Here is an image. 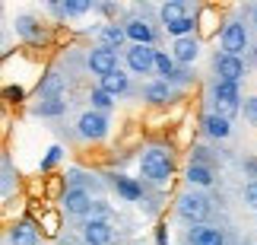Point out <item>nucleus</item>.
Instances as JSON below:
<instances>
[{
  "mask_svg": "<svg viewBox=\"0 0 257 245\" xmlns=\"http://www.w3.org/2000/svg\"><path fill=\"white\" fill-rule=\"evenodd\" d=\"M175 175V153L165 150L159 143L143 146L140 153V179L143 185H153V188H165Z\"/></svg>",
  "mask_w": 257,
  "mask_h": 245,
  "instance_id": "f257e3e1",
  "label": "nucleus"
},
{
  "mask_svg": "<svg viewBox=\"0 0 257 245\" xmlns=\"http://www.w3.org/2000/svg\"><path fill=\"white\" fill-rule=\"evenodd\" d=\"M213 213V201L206 198L203 191H194V188H184L181 194L175 198V217L191 223V226H203Z\"/></svg>",
  "mask_w": 257,
  "mask_h": 245,
  "instance_id": "f03ea898",
  "label": "nucleus"
},
{
  "mask_svg": "<svg viewBox=\"0 0 257 245\" xmlns=\"http://www.w3.org/2000/svg\"><path fill=\"white\" fill-rule=\"evenodd\" d=\"M219 51L222 54H232V57H248L251 51V35H248V26L244 19H225L222 29H219Z\"/></svg>",
  "mask_w": 257,
  "mask_h": 245,
  "instance_id": "7ed1b4c3",
  "label": "nucleus"
},
{
  "mask_svg": "<svg viewBox=\"0 0 257 245\" xmlns=\"http://www.w3.org/2000/svg\"><path fill=\"white\" fill-rule=\"evenodd\" d=\"M210 102H213V112H222L225 118H235V115H241V86L238 83H222V80H213L210 86Z\"/></svg>",
  "mask_w": 257,
  "mask_h": 245,
  "instance_id": "20e7f679",
  "label": "nucleus"
},
{
  "mask_svg": "<svg viewBox=\"0 0 257 245\" xmlns=\"http://www.w3.org/2000/svg\"><path fill=\"white\" fill-rule=\"evenodd\" d=\"M108 134H111V118H108L105 112L86 109L80 118H76V137H80L83 143H102V140H108Z\"/></svg>",
  "mask_w": 257,
  "mask_h": 245,
  "instance_id": "39448f33",
  "label": "nucleus"
},
{
  "mask_svg": "<svg viewBox=\"0 0 257 245\" xmlns=\"http://www.w3.org/2000/svg\"><path fill=\"white\" fill-rule=\"evenodd\" d=\"M156 54H159L156 45H131L124 51L127 73L131 76H156Z\"/></svg>",
  "mask_w": 257,
  "mask_h": 245,
  "instance_id": "423d86ee",
  "label": "nucleus"
},
{
  "mask_svg": "<svg viewBox=\"0 0 257 245\" xmlns=\"http://www.w3.org/2000/svg\"><path fill=\"white\" fill-rule=\"evenodd\" d=\"M92 204H95V198L86 188H64L61 198H57V210H61L64 217L89 220V217H92Z\"/></svg>",
  "mask_w": 257,
  "mask_h": 245,
  "instance_id": "0eeeda50",
  "label": "nucleus"
},
{
  "mask_svg": "<svg viewBox=\"0 0 257 245\" xmlns=\"http://www.w3.org/2000/svg\"><path fill=\"white\" fill-rule=\"evenodd\" d=\"M13 32L23 38L26 45H32V48H38V45L48 42V26H45L35 13H16V19H13Z\"/></svg>",
  "mask_w": 257,
  "mask_h": 245,
  "instance_id": "6e6552de",
  "label": "nucleus"
},
{
  "mask_svg": "<svg viewBox=\"0 0 257 245\" xmlns=\"http://www.w3.org/2000/svg\"><path fill=\"white\" fill-rule=\"evenodd\" d=\"M86 70L98 76V80H105L108 73H114L117 70V51H111V48H105V45H92L86 51Z\"/></svg>",
  "mask_w": 257,
  "mask_h": 245,
  "instance_id": "1a4fd4ad",
  "label": "nucleus"
},
{
  "mask_svg": "<svg viewBox=\"0 0 257 245\" xmlns=\"http://www.w3.org/2000/svg\"><path fill=\"white\" fill-rule=\"evenodd\" d=\"M140 99L146 105H153V109H169L172 102L181 99V93H178L172 83H165V80H146L143 90H140Z\"/></svg>",
  "mask_w": 257,
  "mask_h": 245,
  "instance_id": "9d476101",
  "label": "nucleus"
},
{
  "mask_svg": "<svg viewBox=\"0 0 257 245\" xmlns=\"http://www.w3.org/2000/svg\"><path fill=\"white\" fill-rule=\"evenodd\" d=\"M213 73H216V80H222V83H241L244 73H248V61L216 51L213 54Z\"/></svg>",
  "mask_w": 257,
  "mask_h": 245,
  "instance_id": "9b49d317",
  "label": "nucleus"
},
{
  "mask_svg": "<svg viewBox=\"0 0 257 245\" xmlns=\"http://www.w3.org/2000/svg\"><path fill=\"white\" fill-rule=\"evenodd\" d=\"M108 188H111L121 201H127V204H140L146 185H143V179H131V175H124V172H117V175L111 172L108 175Z\"/></svg>",
  "mask_w": 257,
  "mask_h": 245,
  "instance_id": "f8f14e48",
  "label": "nucleus"
},
{
  "mask_svg": "<svg viewBox=\"0 0 257 245\" xmlns=\"http://www.w3.org/2000/svg\"><path fill=\"white\" fill-rule=\"evenodd\" d=\"M7 245H42V232L32 217H19L7 226Z\"/></svg>",
  "mask_w": 257,
  "mask_h": 245,
  "instance_id": "ddd939ff",
  "label": "nucleus"
},
{
  "mask_svg": "<svg viewBox=\"0 0 257 245\" xmlns=\"http://www.w3.org/2000/svg\"><path fill=\"white\" fill-rule=\"evenodd\" d=\"M80 239L86 245H114L117 229H114V223H105V220H83Z\"/></svg>",
  "mask_w": 257,
  "mask_h": 245,
  "instance_id": "4468645a",
  "label": "nucleus"
},
{
  "mask_svg": "<svg viewBox=\"0 0 257 245\" xmlns=\"http://www.w3.org/2000/svg\"><path fill=\"white\" fill-rule=\"evenodd\" d=\"M95 38H98V45H105V48H111V51H127V42H131V38H127V29H124V23H114V19H108V23H102L95 29Z\"/></svg>",
  "mask_w": 257,
  "mask_h": 245,
  "instance_id": "2eb2a0df",
  "label": "nucleus"
},
{
  "mask_svg": "<svg viewBox=\"0 0 257 245\" xmlns=\"http://www.w3.org/2000/svg\"><path fill=\"white\" fill-rule=\"evenodd\" d=\"M35 96L38 99H64L67 96V80H64V73L61 70H45L42 76H38V83H35Z\"/></svg>",
  "mask_w": 257,
  "mask_h": 245,
  "instance_id": "dca6fc26",
  "label": "nucleus"
},
{
  "mask_svg": "<svg viewBox=\"0 0 257 245\" xmlns=\"http://www.w3.org/2000/svg\"><path fill=\"white\" fill-rule=\"evenodd\" d=\"M64 188H86L89 194H92V191L102 194V191H105V182L98 179V175L80 169V166H70V169L64 172Z\"/></svg>",
  "mask_w": 257,
  "mask_h": 245,
  "instance_id": "f3484780",
  "label": "nucleus"
},
{
  "mask_svg": "<svg viewBox=\"0 0 257 245\" xmlns=\"http://www.w3.org/2000/svg\"><path fill=\"white\" fill-rule=\"evenodd\" d=\"M200 35H191V38H178V42H172V57L178 61V67H194L197 57H200Z\"/></svg>",
  "mask_w": 257,
  "mask_h": 245,
  "instance_id": "a211bd4d",
  "label": "nucleus"
},
{
  "mask_svg": "<svg viewBox=\"0 0 257 245\" xmlns=\"http://www.w3.org/2000/svg\"><path fill=\"white\" fill-rule=\"evenodd\" d=\"M200 131L210 137V140H229L232 137V121L225 118L222 112H206L203 118H200Z\"/></svg>",
  "mask_w": 257,
  "mask_h": 245,
  "instance_id": "6ab92c4d",
  "label": "nucleus"
},
{
  "mask_svg": "<svg viewBox=\"0 0 257 245\" xmlns=\"http://www.w3.org/2000/svg\"><path fill=\"white\" fill-rule=\"evenodd\" d=\"M48 10L61 19H80L86 13H95V0H51Z\"/></svg>",
  "mask_w": 257,
  "mask_h": 245,
  "instance_id": "aec40b11",
  "label": "nucleus"
},
{
  "mask_svg": "<svg viewBox=\"0 0 257 245\" xmlns=\"http://www.w3.org/2000/svg\"><path fill=\"white\" fill-rule=\"evenodd\" d=\"M127 29V38H131V45H156V26L150 23V19H140V16H131L124 23Z\"/></svg>",
  "mask_w": 257,
  "mask_h": 245,
  "instance_id": "412c9836",
  "label": "nucleus"
},
{
  "mask_svg": "<svg viewBox=\"0 0 257 245\" xmlns=\"http://www.w3.org/2000/svg\"><path fill=\"white\" fill-rule=\"evenodd\" d=\"M184 182H187V188H194V191L213 188V185H216V169H213V166H200V162H187Z\"/></svg>",
  "mask_w": 257,
  "mask_h": 245,
  "instance_id": "4be33fe9",
  "label": "nucleus"
},
{
  "mask_svg": "<svg viewBox=\"0 0 257 245\" xmlns=\"http://www.w3.org/2000/svg\"><path fill=\"white\" fill-rule=\"evenodd\" d=\"M187 245H225V229L203 223V226H191L187 229Z\"/></svg>",
  "mask_w": 257,
  "mask_h": 245,
  "instance_id": "5701e85b",
  "label": "nucleus"
},
{
  "mask_svg": "<svg viewBox=\"0 0 257 245\" xmlns=\"http://www.w3.org/2000/svg\"><path fill=\"white\" fill-rule=\"evenodd\" d=\"M98 86H102L108 96H114V99H117V96H127V93H131V73L117 67L114 73H108L105 80H98Z\"/></svg>",
  "mask_w": 257,
  "mask_h": 245,
  "instance_id": "b1692460",
  "label": "nucleus"
},
{
  "mask_svg": "<svg viewBox=\"0 0 257 245\" xmlns=\"http://www.w3.org/2000/svg\"><path fill=\"white\" fill-rule=\"evenodd\" d=\"M184 16H191V7H187L184 0H165L159 7V23L162 26H172V23H178V19H184Z\"/></svg>",
  "mask_w": 257,
  "mask_h": 245,
  "instance_id": "393cba45",
  "label": "nucleus"
},
{
  "mask_svg": "<svg viewBox=\"0 0 257 245\" xmlns=\"http://www.w3.org/2000/svg\"><path fill=\"white\" fill-rule=\"evenodd\" d=\"M67 96L64 99H38L35 105H32V115L35 118H61V115L67 112Z\"/></svg>",
  "mask_w": 257,
  "mask_h": 245,
  "instance_id": "a878e982",
  "label": "nucleus"
},
{
  "mask_svg": "<svg viewBox=\"0 0 257 245\" xmlns=\"http://www.w3.org/2000/svg\"><path fill=\"white\" fill-rule=\"evenodd\" d=\"M86 102H89V109H92V112H105V115L117 105V99H114V96H108L102 86H92V90L86 93Z\"/></svg>",
  "mask_w": 257,
  "mask_h": 245,
  "instance_id": "bb28decb",
  "label": "nucleus"
},
{
  "mask_svg": "<svg viewBox=\"0 0 257 245\" xmlns=\"http://www.w3.org/2000/svg\"><path fill=\"white\" fill-rule=\"evenodd\" d=\"M0 172H4V201H10L13 188H19V172L13 169V156L10 153L0 156Z\"/></svg>",
  "mask_w": 257,
  "mask_h": 245,
  "instance_id": "cd10ccee",
  "label": "nucleus"
},
{
  "mask_svg": "<svg viewBox=\"0 0 257 245\" xmlns=\"http://www.w3.org/2000/svg\"><path fill=\"white\" fill-rule=\"evenodd\" d=\"M64 146L61 143H51V146H48V150H45V156H42V159H38V172H42V175H48V172H54L57 169V166H61V159H64Z\"/></svg>",
  "mask_w": 257,
  "mask_h": 245,
  "instance_id": "c85d7f7f",
  "label": "nucleus"
},
{
  "mask_svg": "<svg viewBox=\"0 0 257 245\" xmlns=\"http://www.w3.org/2000/svg\"><path fill=\"white\" fill-rule=\"evenodd\" d=\"M178 70V61L172 57V51H159L156 54V80H169Z\"/></svg>",
  "mask_w": 257,
  "mask_h": 245,
  "instance_id": "c756f323",
  "label": "nucleus"
},
{
  "mask_svg": "<svg viewBox=\"0 0 257 245\" xmlns=\"http://www.w3.org/2000/svg\"><path fill=\"white\" fill-rule=\"evenodd\" d=\"M165 83H172L175 90H184V86H194V83H197V70H194V67H178V70H175V73H172V76H169Z\"/></svg>",
  "mask_w": 257,
  "mask_h": 245,
  "instance_id": "7c9ffc66",
  "label": "nucleus"
},
{
  "mask_svg": "<svg viewBox=\"0 0 257 245\" xmlns=\"http://www.w3.org/2000/svg\"><path fill=\"white\" fill-rule=\"evenodd\" d=\"M89 220H105V223H114V210H111V204H108L105 198H95L92 204V217Z\"/></svg>",
  "mask_w": 257,
  "mask_h": 245,
  "instance_id": "2f4dec72",
  "label": "nucleus"
},
{
  "mask_svg": "<svg viewBox=\"0 0 257 245\" xmlns=\"http://www.w3.org/2000/svg\"><path fill=\"white\" fill-rule=\"evenodd\" d=\"M241 118L248 121L251 127H257V96H244V102H241Z\"/></svg>",
  "mask_w": 257,
  "mask_h": 245,
  "instance_id": "473e14b6",
  "label": "nucleus"
},
{
  "mask_svg": "<svg viewBox=\"0 0 257 245\" xmlns=\"http://www.w3.org/2000/svg\"><path fill=\"white\" fill-rule=\"evenodd\" d=\"M4 99H7L10 105H23V102H26V90H23L19 83H16V86L7 83V86H4Z\"/></svg>",
  "mask_w": 257,
  "mask_h": 245,
  "instance_id": "72a5a7b5",
  "label": "nucleus"
},
{
  "mask_svg": "<svg viewBox=\"0 0 257 245\" xmlns=\"http://www.w3.org/2000/svg\"><path fill=\"white\" fill-rule=\"evenodd\" d=\"M241 201H244V207H248V210L257 213V182H244V188H241Z\"/></svg>",
  "mask_w": 257,
  "mask_h": 245,
  "instance_id": "f704fd0d",
  "label": "nucleus"
},
{
  "mask_svg": "<svg viewBox=\"0 0 257 245\" xmlns=\"http://www.w3.org/2000/svg\"><path fill=\"white\" fill-rule=\"evenodd\" d=\"M156 245H169V226L156 223Z\"/></svg>",
  "mask_w": 257,
  "mask_h": 245,
  "instance_id": "c9c22d12",
  "label": "nucleus"
},
{
  "mask_svg": "<svg viewBox=\"0 0 257 245\" xmlns=\"http://www.w3.org/2000/svg\"><path fill=\"white\" fill-rule=\"evenodd\" d=\"M95 13H102V16H117V4H95Z\"/></svg>",
  "mask_w": 257,
  "mask_h": 245,
  "instance_id": "e433bc0d",
  "label": "nucleus"
},
{
  "mask_svg": "<svg viewBox=\"0 0 257 245\" xmlns=\"http://www.w3.org/2000/svg\"><path fill=\"white\" fill-rule=\"evenodd\" d=\"M248 64H257V45H251V51H248V57H244Z\"/></svg>",
  "mask_w": 257,
  "mask_h": 245,
  "instance_id": "4c0bfd02",
  "label": "nucleus"
},
{
  "mask_svg": "<svg viewBox=\"0 0 257 245\" xmlns=\"http://www.w3.org/2000/svg\"><path fill=\"white\" fill-rule=\"evenodd\" d=\"M251 23H254V29H257V7L251 10Z\"/></svg>",
  "mask_w": 257,
  "mask_h": 245,
  "instance_id": "58836bf2",
  "label": "nucleus"
},
{
  "mask_svg": "<svg viewBox=\"0 0 257 245\" xmlns=\"http://www.w3.org/2000/svg\"><path fill=\"white\" fill-rule=\"evenodd\" d=\"M134 245H146V242H134Z\"/></svg>",
  "mask_w": 257,
  "mask_h": 245,
  "instance_id": "ea45409f",
  "label": "nucleus"
},
{
  "mask_svg": "<svg viewBox=\"0 0 257 245\" xmlns=\"http://www.w3.org/2000/svg\"><path fill=\"white\" fill-rule=\"evenodd\" d=\"M254 220H257V213H254Z\"/></svg>",
  "mask_w": 257,
  "mask_h": 245,
  "instance_id": "a19ab883",
  "label": "nucleus"
}]
</instances>
